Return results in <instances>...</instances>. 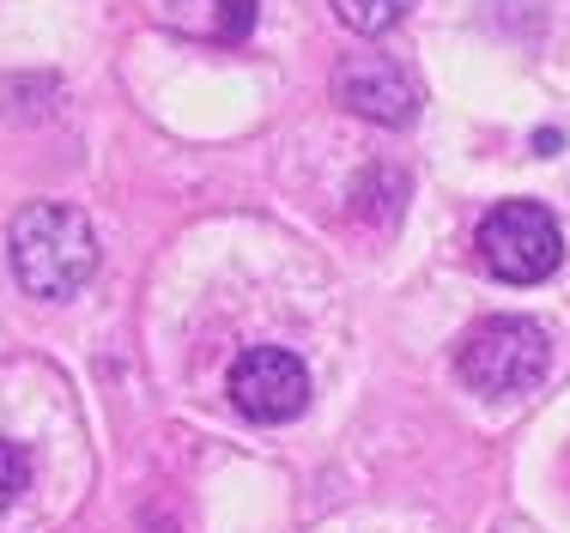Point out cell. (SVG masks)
Instances as JSON below:
<instances>
[{
    "label": "cell",
    "mask_w": 570,
    "mask_h": 533,
    "mask_svg": "<svg viewBox=\"0 0 570 533\" xmlns=\"http://www.w3.org/2000/svg\"><path fill=\"white\" fill-rule=\"evenodd\" d=\"M255 7L262 0H165V19L195 43H243L255 31Z\"/></svg>",
    "instance_id": "6"
},
{
    "label": "cell",
    "mask_w": 570,
    "mask_h": 533,
    "mask_svg": "<svg viewBox=\"0 0 570 533\" xmlns=\"http://www.w3.org/2000/svg\"><path fill=\"white\" fill-rule=\"evenodd\" d=\"M406 7H413V0H334L341 24H346V31H358V37H383V31H395V24L406 19Z\"/></svg>",
    "instance_id": "7"
},
{
    "label": "cell",
    "mask_w": 570,
    "mask_h": 533,
    "mask_svg": "<svg viewBox=\"0 0 570 533\" xmlns=\"http://www.w3.org/2000/svg\"><path fill=\"white\" fill-rule=\"evenodd\" d=\"M12 273L31 297H73L98 273V230L79 207L37 200L12 218Z\"/></svg>",
    "instance_id": "1"
},
{
    "label": "cell",
    "mask_w": 570,
    "mask_h": 533,
    "mask_svg": "<svg viewBox=\"0 0 570 533\" xmlns=\"http://www.w3.org/2000/svg\"><path fill=\"white\" fill-rule=\"evenodd\" d=\"M24 485H31V455L19 443H0V510H12Z\"/></svg>",
    "instance_id": "8"
},
{
    "label": "cell",
    "mask_w": 570,
    "mask_h": 533,
    "mask_svg": "<svg viewBox=\"0 0 570 533\" xmlns=\"http://www.w3.org/2000/svg\"><path fill=\"white\" fill-rule=\"evenodd\" d=\"M547 364H552L547 327L528 322V316H485L455 352V376L473 394H492V401L528 394L547 376Z\"/></svg>",
    "instance_id": "2"
},
{
    "label": "cell",
    "mask_w": 570,
    "mask_h": 533,
    "mask_svg": "<svg viewBox=\"0 0 570 533\" xmlns=\"http://www.w3.org/2000/svg\"><path fill=\"white\" fill-rule=\"evenodd\" d=\"M230 401L249 425H285L309 406V371L285 346H249L230 364Z\"/></svg>",
    "instance_id": "4"
},
{
    "label": "cell",
    "mask_w": 570,
    "mask_h": 533,
    "mask_svg": "<svg viewBox=\"0 0 570 533\" xmlns=\"http://www.w3.org/2000/svg\"><path fill=\"white\" fill-rule=\"evenodd\" d=\"M334 98H341L352 116L376 121V128H406L419 116V86L401 73L383 55H358L334 73Z\"/></svg>",
    "instance_id": "5"
},
{
    "label": "cell",
    "mask_w": 570,
    "mask_h": 533,
    "mask_svg": "<svg viewBox=\"0 0 570 533\" xmlns=\"http://www.w3.org/2000/svg\"><path fill=\"white\" fill-rule=\"evenodd\" d=\"M480 261L504 285H540L564 261V230L540 200H504L480 218Z\"/></svg>",
    "instance_id": "3"
}]
</instances>
